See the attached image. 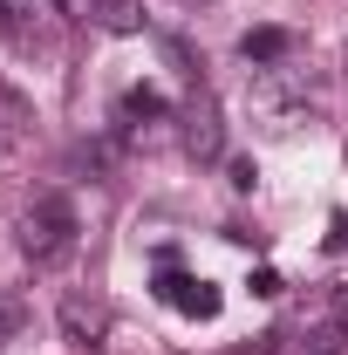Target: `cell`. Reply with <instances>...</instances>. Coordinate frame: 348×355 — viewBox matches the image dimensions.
<instances>
[{
    "instance_id": "obj_3",
    "label": "cell",
    "mask_w": 348,
    "mask_h": 355,
    "mask_svg": "<svg viewBox=\"0 0 348 355\" xmlns=\"http://www.w3.org/2000/svg\"><path fill=\"white\" fill-rule=\"evenodd\" d=\"M62 335H69L76 349H96V342L110 335V308H103L96 294H82V287H69V294H62Z\"/></svg>"
},
{
    "instance_id": "obj_10",
    "label": "cell",
    "mask_w": 348,
    "mask_h": 355,
    "mask_svg": "<svg viewBox=\"0 0 348 355\" xmlns=\"http://www.w3.org/2000/svg\"><path fill=\"white\" fill-rule=\"evenodd\" d=\"M253 178H260L253 157H232V191H253Z\"/></svg>"
},
{
    "instance_id": "obj_2",
    "label": "cell",
    "mask_w": 348,
    "mask_h": 355,
    "mask_svg": "<svg viewBox=\"0 0 348 355\" xmlns=\"http://www.w3.org/2000/svg\"><path fill=\"white\" fill-rule=\"evenodd\" d=\"M184 150L191 157H218L225 150V123H218V103H212L205 83L191 89V103H184Z\"/></svg>"
},
{
    "instance_id": "obj_5",
    "label": "cell",
    "mask_w": 348,
    "mask_h": 355,
    "mask_svg": "<svg viewBox=\"0 0 348 355\" xmlns=\"http://www.w3.org/2000/svg\"><path fill=\"white\" fill-rule=\"evenodd\" d=\"M76 14H89L103 35H143V0H76Z\"/></svg>"
},
{
    "instance_id": "obj_12",
    "label": "cell",
    "mask_w": 348,
    "mask_h": 355,
    "mask_svg": "<svg viewBox=\"0 0 348 355\" xmlns=\"http://www.w3.org/2000/svg\"><path fill=\"white\" fill-rule=\"evenodd\" d=\"M232 355H280V349H266V342H246V349H232Z\"/></svg>"
},
{
    "instance_id": "obj_7",
    "label": "cell",
    "mask_w": 348,
    "mask_h": 355,
    "mask_svg": "<svg viewBox=\"0 0 348 355\" xmlns=\"http://www.w3.org/2000/svg\"><path fill=\"white\" fill-rule=\"evenodd\" d=\"M21 321H28V294H14V287H0V349L21 335Z\"/></svg>"
},
{
    "instance_id": "obj_8",
    "label": "cell",
    "mask_w": 348,
    "mask_h": 355,
    "mask_svg": "<svg viewBox=\"0 0 348 355\" xmlns=\"http://www.w3.org/2000/svg\"><path fill=\"white\" fill-rule=\"evenodd\" d=\"M123 116H164V96L150 83H137V89H123Z\"/></svg>"
},
{
    "instance_id": "obj_13",
    "label": "cell",
    "mask_w": 348,
    "mask_h": 355,
    "mask_svg": "<svg viewBox=\"0 0 348 355\" xmlns=\"http://www.w3.org/2000/svg\"><path fill=\"white\" fill-rule=\"evenodd\" d=\"M0 35H7V7H0Z\"/></svg>"
},
{
    "instance_id": "obj_4",
    "label": "cell",
    "mask_w": 348,
    "mask_h": 355,
    "mask_svg": "<svg viewBox=\"0 0 348 355\" xmlns=\"http://www.w3.org/2000/svg\"><path fill=\"white\" fill-rule=\"evenodd\" d=\"M157 294H164L177 314H191V321H212V314H218V287H212V280L177 273V266H164V273H157Z\"/></svg>"
},
{
    "instance_id": "obj_1",
    "label": "cell",
    "mask_w": 348,
    "mask_h": 355,
    "mask_svg": "<svg viewBox=\"0 0 348 355\" xmlns=\"http://www.w3.org/2000/svg\"><path fill=\"white\" fill-rule=\"evenodd\" d=\"M69 246H76V205L69 198H35L21 212V253L35 266H55V260H69Z\"/></svg>"
},
{
    "instance_id": "obj_6",
    "label": "cell",
    "mask_w": 348,
    "mask_h": 355,
    "mask_svg": "<svg viewBox=\"0 0 348 355\" xmlns=\"http://www.w3.org/2000/svg\"><path fill=\"white\" fill-rule=\"evenodd\" d=\"M287 48H294L287 28H246V35H239V55H246V62H260V69L287 62Z\"/></svg>"
},
{
    "instance_id": "obj_9",
    "label": "cell",
    "mask_w": 348,
    "mask_h": 355,
    "mask_svg": "<svg viewBox=\"0 0 348 355\" xmlns=\"http://www.w3.org/2000/svg\"><path fill=\"white\" fill-rule=\"evenodd\" d=\"M246 287H253L260 301H273V294H280V273H273V266H253V280H246Z\"/></svg>"
},
{
    "instance_id": "obj_11",
    "label": "cell",
    "mask_w": 348,
    "mask_h": 355,
    "mask_svg": "<svg viewBox=\"0 0 348 355\" xmlns=\"http://www.w3.org/2000/svg\"><path fill=\"white\" fill-rule=\"evenodd\" d=\"M328 253H348V212H335V225H328Z\"/></svg>"
}]
</instances>
